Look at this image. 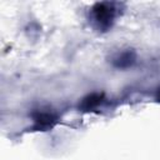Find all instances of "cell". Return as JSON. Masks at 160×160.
<instances>
[{
  "mask_svg": "<svg viewBox=\"0 0 160 160\" xmlns=\"http://www.w3.org/2000/svg\"><path fill=\"white\" fill-rule=\"evenodd\" d=\"M105 4H99L94 9L95 11V18L100 22H109V20L112 19V9L111 8H105Z\"/></svg>",
  "mask_w": 160,
  "mask_h": 160,
  "instance_id": "1",
  "label": "cell"
}]
</instances>
